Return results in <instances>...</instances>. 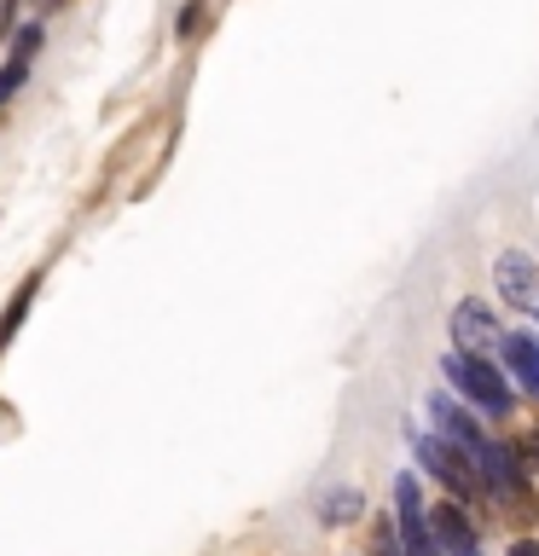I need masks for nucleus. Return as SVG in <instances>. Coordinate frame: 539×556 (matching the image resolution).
Segmentation results:
<instances>
[{
	"label": "nucleus",
	"instance_id": "39448f33",
	"mask_svg": "<svg viewBox=\"0 0 539 556\" xmlns=\"http://www.w3.org/2000/svg\"><path fill=\"white\" fill-rule=\"evenodd\" d=\"M452 337H459V354H487V348L504 342L493 330V313H487L481 302H459V307H452Z\"/></svg>",
	"mask_w": 539,
	"mask_h": 556
},
{
	"label": "nucleus",
	"instance_id": "2eb2a0df",
	"mask_svg": "<svg viewBox=\"0 0 539 556\" xmlns=\"http://www.w3.org/2000/svg\"><path fill=\"white\" fill-rule=\"evenodd\" d=\"M511 556H539V545H534V539H516V545H511Z\"/></svg>",
	"mask_w": 539,
	"mask_h": 556
},
{
	"label": "nucleus",
	"instance_id": "9d476101",
	"mask_svg": "<svg viewBox=\"0 0 539 556\" xmlns=\"http://www.w3.org/2000/svg\"><path fill=\"white\" fill-rule=\"evenodd\" d=\"M35 290H41V278H24V290L7 302V313H0V348H7L12 337H17V325H24V313L35 307Z\"/></svg>",
	"mask_w": 539,
	"mask_h": 556
},
{
	"label": "nucleus",
	"instance_id": "6e6552de",
	"mask_svg": "<svg viewBox=\"0 0 539 556\" xmlns=\"http://www.w3.org/2000/svg\"><path fill=\"white\" fill-rule=\"evenodd\" d=\"M499 504H504V510H511V516L522 521V528H534V521H539V498H534L528 476H516L511 486H504V493H499Z\"/></svg>",
	"mask_w": 539,
	"mask_h": 556
},
{
	"label": "nucleus",
	"instance_id": "f03ea898",
	"mask_svg": "<svg viewBox=\"0 0 539 556\" xmlns=\"http://www.w3.org/2000/svg\"><path fill=\"white\" fill-rule=\"evenodd\" d=\"M441 371L452 377V389H459L464 400H476L481 412H493V417H511V389H504V377L487 365L481 354H452Z\"/></svg>",
	"mask_w": 539,
	"mask_h": 556
},
{
	"label": "nucleus",
	"instance_id": "f8f14e48",
	"mask_svg": "<svg viewBox=\"0 0 539 556\" xmlns=\"http://www.w3.org/2000/svg\"><path fill=\"white\" fill-rule=\"evenodd\" d=\"M24 76H29V59H17V52H12V64L0 70V104H7L17 87H24Z\"/></svg>",
	"mask_w": 539,
	"mask_h": 556
},
{
	"label": "nucleus",
	"instance_id": "20e7f679",
	"mask_svg": "<svg viewBox=\"0 0 539 556\" xmlns=\"http://www.w3.org/2000/svg\"><path fill=\"white\" fill-rule=\"evenodd\" d=\"M429 533H435V551L441 556H476V528L464 521V504H435L429 510Z\"/></svg>",
	"mask_w": 539,
	"mask_h": 556
},
{
	"label": "nucleus",
	"instance_id": "ddd939ff",
	"mask_svg": "<svg viewBox=\"0 0 539 556\" xmlns=\"http://www.w3.org/2000/svg\"><path fill=\"white\" fill-rule=\"evenodd\" d=\"M35 47H41V24H24V29H17V59H35Z\"/></svg>",
	"mask_w": 539,
	"mask_h": 556
},
{
	"label": "nucleus",
	"instance_id": "423d86ee",
	"mask_svg": "<svg viewBox=\"0 0 539 556\" xmlns=\"http://www.w3.org/2000/svg\"><path fill=\"white\" fill-rule=\"evenodd\" d=\"M493 278H499V290L511 295L516 307H534V261L522 255V250H504L493 261Z\"/></svg>",
	"mask_w": 539,
	"mask_h": 556
},
{
	"label": "nucleus",
	"instance_id": "f257e3e1",
	"mask_svg": "<svg viewBox=\"0 0 539 556\" xmlns=\"http://www.w3.org/2000/svg\"><path fill=\"white\" fill-rule=\"evenodd\" d=\"M412 452H417V464H424L429 476L452 493V504H481V498H487L476 464H469L459 446H447V441H435V434H417V429H412Z\"/></svg>",
	"mask_w": 539,
	"mask_h": 556
},
{
	"label": "nucleus",
	"instance_id": "9b49d317",
	"mask_svg": "<svg viewBox=\"0 0 539 556\" xmlns=\"http://www.w3.org/2000/svg\"><path fill=\"white\" fill-rule=\"evenodd\" d=\"M354 510H360V493H354V486H342V493H325V498H319V521H330V528L354 521Z\"/></svg>",
	"mask_w": 539,
	"mask_h": 556
},
{
	"label": "nucleus",
	"instance_id": "dca6fc26",
	"mask_svg": "<svg viewBox=\"0 0 539 556\" xmlns=\"http://www.w3.org/2000/svg\"><path fill=\"white\" fill-rule=\"evenodd\" d=\"M59 7H70V0H41V12H59Z\"/></svg>",
	"mask_w": 539,
	"mask_h": 556
},
{
	"label": "nucleus",
	"instance_id": "1a4fd4ad",
	"mask_svg": "<svg viewBox=\"0 0 539 556\" xmlns=\"http://www.w3.org/2000/svg\"><path fill=\"white\" fill-rule=\"evenodd\" d=\"M511 458L522 476H539V417H528L516 434H511Z\"/></svg>",
	"mask_w": 539,
	"mask_h": 556
},
{
	"label": "nucleus",
	"instance_id": "0eeeda50",
	"mask_svg": "<svg viewBox=\"0 0 539 556\" xmlns=\"http://www.w3.org/2000/svg\"><path fill=\"white\" fill-rule=\"evenodd\" d=\"M499 348H504V359H511L516 382H522V389H528V394L539 400V342H534V337H522V330H516V337H504Z\"/></svg>",
	"mask_w": 539,
	"mask_h": 556
},
{
	"label": "nucleus",
	"instance_id": "7ed1b4c3",
	"mask_svg": "<svg viewBox=\"0 0 539 556\" xmlns=\"http://www.w3.org/2000/svg\"><path fill=\"white\" fill-rule=\"evenodd\" d=\"M394 504H400V551L406 556H441L435 551V533H429V516H424V498H417L412 476L394 481Z\"/></svg>",
	"mask_w": 539,
	"mask_h": 556
},
{
	"label": "nucleus",
	"instance_id": "4468645a",
	"mask_svg": "<svg viewBox=\"0 0 539 556\" xmlns=\"http://www.w3.org/2000/svg\"><path fill=\"white\" fill-rule=\"evenodd\" d=\"M198 24H203V7H198V0H191V7H180V17H174V29H180V35H191Z\"/></svg>",
	"mask_w": 539,
	"mask_h": 556
}]
</instances>
